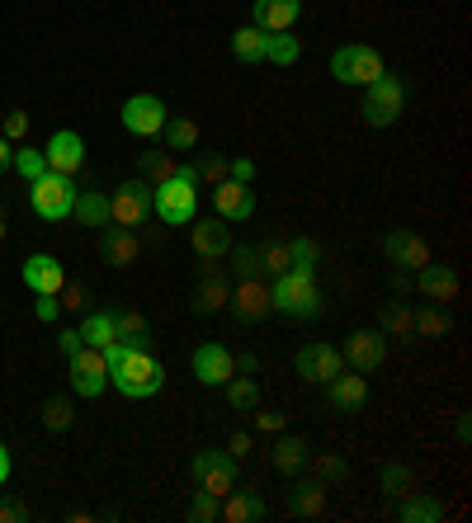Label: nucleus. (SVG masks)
Here are the masks:
<instances>
[{"label": "nucleus", "instance_id": "obj_43", "mask_svg": "<svg viewBox=\"0 0 472 523\" xmlns=\"http://www.w3.org/2000/svg\"><path fill=\"white\" fill-rule=\"evenodd\" d=\"M57 302H62L67 311H90L95 293H90V283H81V278H67V283L57 288Z\"/></svg>", "mask_w": 472, "mask_h": 523}, {"label": "nucleus", "instance_id": "obj_29", "mask_svg": "<svg viewBox=\"0 0 472 523\" xmlns=\"http://www.w3.org/2000/svg\"><path fill=\"white\" fill-rule=\"evenodd\" d=\"M71 217H76L81 227H104V222H109V198H104V189H76Z\"/></svg>", "mask_w": 472, "mask_h": 523}, {"label": "nucleus", "instance_id": "obj_46", "mask_svg": "<svg viewBox=\"0 0 472 523\" xmlns=\"http://www.w3.org/2000/svg\"><path fill=\"white\" fill-rule=\"evenodd\" d=\"M236 278H260V246H232L227 250Z\"/></svg>", "mask_w": 472, "mask_h": 523}, {"label": "nucleus", "instance_id": "obj_6", "mask_svg": "<svg viewBox=\"0 0 472 523\" xmlns=\"http://www.w3.org/2000/svg\"><path fill=\"white\" fill-rule=\"evenodd\" d=\"M29 203H34V213L43 222H67L71 217V203H76V184L71 175H43V180L29 184Z\"/></svg>", "mask_w": 472, "mask_h": 523}, {"label": "nucleus", "instance_id": "obj_36", "mask_svg": "<svg viewBox=\"0 0 472 523\" xmlns=\"http://www.w3.org/2000/svg\"><path fill=\"white\" fill-rule=\"evenodd\" d=\"M137 180H147V184H161V180H170L175 175V156H170L166 147L161 151H137Z\"/></svg>", "mask_w": 472, "mask_h": 523}, {"label": "nucleus", "instance_id": "obj_56", "mask_svg": "<svg viewBox=\"0 0 472 523\" xmlns=\"http://www.w3.org/2000/svg\"><path fill=\"white\" fill-rule=\"evenodd\" d=\"M236 373H241V377H260V359H255V354H236Z\"/></svg>", "mask_w": 472, "mask_h": 523}, {"label": "nucleus", "instance_id": "obj_27", "mask_svg": "<svg viewBox=\"0 0 472 523\" xmlns=\"http://www.w3.org/2000/svg\"><path fill=\"white\" fill-rule=\"evenodd\" d=\"M270 462H274V472L293 481V476L307 467V439H298V434H279L274 448H270Z\"/></svg>", "mask_w": 472, "mask_h": 523}, {"label": "nucleus", "instance_id": "obj_59", "mask_svg": "<svg viewBox=\"0 0 472 523\" xmlns=\"http://www.w3.org/2000/svg\"><path fill=\"white\" fill-rule=\"evenodd\" d=\"M0 241H5V217H0Z\"/></svg>", "mask_w": 472, "mask_h": 523}, {"label": "nucleus", "instance_id": "obj_40", "mask_svg": "<svg viewBox=\"0 0 472 523\" xmlns=\"http://www.w3.org/2000/svg\"><path fill=\"white\" fill-rule=\"evenodd\" d=\"M317 260H321V250H317L312 236L288 241V269H293V274H317Z\"/></svg>", "mask_w": 472, "mask_h": 523}, {"label": "nucleus", "instance_id": "obj_8", "mask_svg": "<svg viewBox=\"0 0 472 523\" xmlns=\"http://www.w3.org/2000/svg\"><path fill=\"white\" fill-rule=\"evenodd\" d=\"M189 476H194V486L208 495H227L236 486V458L232 453H218V448H208V453H199V458L189 462Z\"/></svg>", "mask_w": 472, "mask_h": 523}, {"label": "nucleus", "instance_id": "obj_2", "mask_svg": "<svg viewBox=\"0 0 472 523\" xmlns=\"http://www.w3.org/2000/svg\"><path fill=\"white\" fill-rule=\"evenodd\" d=\"M152 213L166 222V227H189L194 213H199V180L189 165H175V175L161 184H152Z\"/></svg>", "mask_w": 472, "mask_h": 523}, {"label": "nucleus", "instance_id": "obj_7", "mask_svg": "<svg viewBox=\"0 0 472 523\" xmlns=\"http://www.w3.org/2000/svg\"><path fill=\"white\" fill-rule=\"evenodd\" d=\"M152 217V184L147 180H123L109 194V222L118 227H142Z\"/></svg>", "mask_w": 472, "mask_h": 523}, {"label": "nucleus", "instance_id": "obj_44", "mask_svg": "<svg viewBox=\"0 0 472 523\" xmlns=\"http://www.w3.org/2000/svg\"><path fill=\"white\" fill-rule=\"evenodd\" d=\"M260 274H288V241H260Z\"/></svg>", "mask_w": 472, "mask_h": 523}, {"label": "nucleus", "instance_id": "obj_30", "mask_svg": "<svg viewBox=\"0 0 472 523\" xmlns=\"http://www.w3.org/2000/svg\"><path fill=\"white\" fill-rule=\"evenodd\" d=\"M439 519H444V505H439L435 495L411 491V495H402V505H397V523H439Z\"/></svg>", "mask_w": 472, "mask_h": 523}, {"label": "nucleus", "instance_id": "obj_3", "mask_svg": "<svg viewBox=\"0 0 472 523\" xmlns=\"http://www.w3.org/2000/svg\"><path fill=\"white\" fill-rule=\"evenodd\" d=\"M270 307L293 316V321H312L321 311V288H317V274H279L270 288Z\"/></svg>", "mask_w": 472, "mask_h": 523}, {"label": "nucleus", "instance_id": "obj_51", "mask_svg": "<svg viewBox=\"0 0 472 523\" xmlns=\"http://www.w3.org/2000/svg\"><path fill=\"white\" fill-rule=\"evenodd\" d=\"M227 180L251 184V180H255V161H246V156H236V161H227Z\"/></svg>", "mask_w": 472, "mask_h": 523}, {"label": "nucleus", "instance_id": "obj_34", "mask_svg": "<svg viewBox=\"0 0 472 523\" xmlns=\"http://www.w3.org/2000/svg\"><path fill=\"white\" fill-rule=\"evenodd\" d=\"M232 57H236V62H246V66L265 62V33L255 29V24L236 29V33H232Z\"/></svg>", "mask_w": 472, "mask_h": 523}, {"label": "nucleus", "instance_id": "obj_49", "mask_svg": "<svg viewBox=\"0 0 472 523\" xmlns=\"http://www.w3.org/2000/svg\"><path fill=\"white\" fill-rule=\"evenodd\" d=\"M5 142H24L29 137V114L24 109H15V114H5V132H0Z\"/></svg>", "mask_w": 472, "mask_h": 523}, {"label": "nucleus", "instance_id": "obj_45", "mask_svg": "<svg viewBox=\"0 0 472 523\" xmlns=\"http://www.w3.org/2000/svg\"><path fill=\"white\" fill-rule=\"evenodd\" d=\"M10 165L24 175V184H34V180H43V175H48V161H43V151H34V147H19Z\"/></svg>", "mask_w": 472, "mask_h": 523}, {"label": "nucleus", "instance_id": "obj_31", "mask_svg": "<svg viewBox=\"0 0 472 523\" xmlns=\"http://www.w3.org/2000/svg\"><path fill=\"white\" fill-rule=\"evenodd\" d=\"M118 340L128 349H152V321L142 311H118Z\"/></svg>", "mask_w": 472, "mask_h": 523}, {"label": "nucleus", "instance_id": "obj_12", "mask_svg": "<svg viewBox=\"0 0 472 523\" xmlns=\"http://www.w3.org/2000/svg\"><path fill=\"white\" fill-rule=\"evenodd\" d=\"M293 368H298V377L303 382H317V387H326L331 377L345 368V354L340 349H331V344H303L298 349V359H293Z\"/></svg>", "mask_w": 472, "mask_h": 523}, {"label": "nucleus", "instance_id": "obj_50", "mask_svg": "<svg viewBox=\"0 0 472 523\" xmlns=\"http://www.w3.org/2000/svg\"><path fill=\"white\" fill-rule=\"evenodd\" d=\"M251 448H255V439L246 429H232V434H227V453H232V458H246Z\"/></svg>", "mask_w": 472, "mask_h": 523}, {"label": "nucleus", "instance_id": "obj_1", "mask_svg": "<svg viewBox=\"0 0 472 523\" xmlns=\"http://www.w3.org/2000/svg\"><path fill=\"white\" fill-rule=\"evenodd\" d=\"M104 363H109V382H114L123 396H156L166 387V363L152 359V349H128L123 340L104 344Z\"/></svg>", "mask_w": 472, "mask_h": 523}, {"label": "nucleus", "instance_id": "obj_24", "mask_svg": "<svg viewBox=\"0 0 472 523\" xmlns=\"http://www.w3.org/2000/svg\"><path fill=\"white\" fill-rule=\"evenodd\" d=\"M227 297H232V288H227V278H222V264L203 260V278H199V288H194V311H222Z\"/></svg>", "mask_w": 472, "mask_h": 523}, {"label": "nucleus", "instance_id": "obj_47", "mask_svg": "<svg viewBox=\"0 0 472 523\" xmlns=\"http://www.w3.org/2000/svg\"><path fill=\"white\" fill-rule=\"evenodd\" d=\"M189 170H194V180L199 184H222L227 180V161H222V156H194Z\"/></svg>", "mask_w": 472, "mask_h": 523}, {"label": "nucleus", "instance_id": "obj_15", "mask_svg": "<svg viewBox=\"0 0 472 523\" xmlns=\"http://www.w3.org/2000/svg\"><path fill=\"white\" fill-rule=\"evenodd\" d=\"M213 213L222 222H251L255 217V189L241 180H222L213 184Z\"/></svg>", "mask_w": 472, "mask_h": 523}, {"label": "nucleus", "instance_id": "obj_57", "mask_svg": "<svg viewBox=\"0 0 472 523\" xmlns=\"http://www.w3.org/2000/svg\"><path fill=\"white\" fill-rule=\"evenodd\" d=\"M10 161H15V142H5V137H0V175L10 170Z\"/></svg>", "mask_w": 472, "mask_h": 523}, {"label": "nucleus", "instance_id": "obj_16", "mask_svg": "<svg viewBox=\"0 0 472 523\" xmlns=\"http://www.w3.org/2000/svg\"><path fill=\"white\" fill-rule=\"evenodd\" d=\"M194 377L203 387H222L227 377H236V354L227 344H199L194 349Z\"/></svg>", "mask_w": 472, "mask_h": 523}, {"label": "nucleus", "instance_id": "obj_13", "mask_svg": "<svg viewBox=\"0 0 472 523\" xmlns=\"http://www.w3.org/2000/svg\"><path fill=\"white\" fill-rule=\"evenodd\" d=\"M326 401H331L336 415H354V410H364V401H369V373L340 368V373L326 382Z\"/></svg>", "mask_w": 472, "mask_h": 523}, {"label": "nucleus", "instance_id": "obj_41", "mask_svg": "<svg viewBox=\"0 0 472 523\" xmlns=\"http://www.w3.org/2000/svg\"><path fill=\"white\" fill-rule=\"evenodd\" d=\"M307 467H312V476H317L321 486H340V481L350 476L345 458H336V453H321V458H307Z\"/></svg>", "mask_w": 472, "mask_h": 523}, {"label": "nucleus", "instance_id": "obj_33", "mask_svg": "<svg viewBox=\"0 0 472 523\" xmlns=\"http://www.w3.org/2000/svg\"><path fill=\"white\" fill-rule=\"evenodd\" d=\"M161 137H166V151H194L199 147V123H194V118H166V128H161Z\"/></svg>", "mask_w": 472, "mask_h": 523}, {"label": "nucleus", "instance_id": "obj_37", "mask_svg": "<svg viewBox=\"0 0 472 523\" xmlns=\"http://www.w3.org/2000/svg\"><path fill=\"white\" fill-rule=\"evenodd\" d=\"M449 330H454V321H449V311L439 307V302L416 311V335H421V340H444Z\"/></svg>", "mask_w": 472, "mask_h": 523}, {"label": "nucleus", "instance_id": "obj_26", "mask_svg": "<svg viewBox=\"0 0 472 523\" xmlns=\"http://www.w3.org/2000/svg\"><path fill=\"white\" fill-rule=\"evenodd\" d=\"M218 519L222 523H255V519H265V500H260V491H241V486H232V491L222 495Z\"/></svg>", "mask_w": 472, "mask_h": 523}, {"label": "nucleus", "instance_id": "obj_38", "mask_svg": "<svg viewBox=\"0 0 472 523\" xmlns=\"http://www.w3.org/2000/svg\"><path fill=\"white\" fill-rule=\"evenodd\" d=\"M298 57H303V43H298L293 33H265V62L293 66Z\"/></svg>", "mask_w": 472, "mask_h": 523}, {"label": "nucleus", "instance_id": "obj_10", "mask_svg": "<svg viewBox=\"0 0 472 523\" xmlns=\"http://www.w3.org/2000/svg\"><path fill=\"white\" fill-rule=\"evenodd\" d=\"M71 392L76 396H100L104 382H109V363H104V349H90L81 344L76 354H71Z\"/></svg>", "mask_w": 472, "mask_h": 523}, {"label": "nucleus", "instance_id": "obj_39", "mask_svg": "<svg viewBox=\"0 0 472 523\" xmlns=\"http://www.w3.org/2000/svg\"><path fill=\"white\" fill-rule=\"evenodd\" d=\"M378 486L392 495V500H402V495L416 491V472L406 467V462H388L383 472H378Z\"/></svg>", "mask_w": 472, "mask_h": 523}, {"label": "nucleus", "instance_id": "obj_19", "mask_svg": "<svg viewBox=\"0 0 472 523\" xmlns=\"http://www.w3.org/2000/svg\"><path fill=\"white\" fill-rule=\"evenodd\" d=\"M100 260L114 264V269H128L137 260V231L133 227H118V222H104L100 227Z\"/></svg>", "mask_w": 472, "mask_h": 523}, {"label": "nucleus", "instance_id": "obj_35", "mask_svg": "<svg viewBox=\"0 0 472 523\" xmlns=\"http://www.w3.org/2000/svg\"><path fill=\"white\" fill-rule=\"evenodd\" d=\"M383 335H388V340H406V335H416V311L406 307V302H388V307H383Z\"/></svg>", "mask_w": 472, "mask_h": 523}, {"label": "nucleus", "instance_id": "obj_4", "mask_svg": "<svg viewBox=\"0 0 472 523\" xmlns=\"http://www.w3.org/2000/svg\"><path fill=\"white\" fill-rule=\"evenodd\" d=\"M359 114H364L369 128H392V123L406 114V85L383 71L373 85H364V104H359Z\"/></svg>", "mask_w": 472, "mask_h": 523}, {"label": "nucleus", "instance_id": "obj_32", "mask_svg": "<svg viewBox=\"0 0 472 523\" xmlns=\"http://www.w3.org/2000/svg\"><path fill=\"white\" fill-rule=\"evenodd\" d=\"M222 387H227V406L236 410V415H251L255 406H260V382H255V377H227V382H222Z\"/></svg>", "mask_w": 472, "mask_h": 523}, {"label": "nucleus", "instance_id": "obj_21", "mask_svg": "<svg viewBox=\"0 0 472 523\" xmlns=\"http://www.w3.org/2000/svg\"><path fill=\"white\" fill-rule=\"evenodd\" d=\"M227 307L236 311V321H260V316H270V288L260 283V278H241L227 297Z\"/></svg>", "mask_w": 472, "mask_h": 523}, {"label": "nucleus", "instance_id": "obj_5", "mask_svg": "<svg viewBox=\"0 0 472 523\" xmlns=\"http://www.w3.org/2000/svg\"><path fill=\"white\" fill-rule=\"evenodd\" d=\"M383 71H388V62H383V52L369 48V43H345V48H336V57H331V76H336L340 85H373Z\"/></svg>", "mask_w": 472, "mask_h": 523}, {"label": "nucleus", "instance_id": "obj_42", "mask_svg": "<svg viewBox=\"0 0 472 523\" xmlns=\"http://www.w3.org/2000/svg\"><path fill=\"white\" fill-rule=\"evenodd\" d=\"M71 420H76V410H71L67 396H48V401H43V425H48L52 434L71 429Z\"/></svg>", "mask_w": 472, "mask_h": 523}, {"label": "nucleus", "instance_id": "obj_23", "mask_svg": "<svg viewBox=\"0 0 472 523\" xmlns=\"http://www.w3.org/2000/svg\"><path fill=\"white\" fill-rule=\"evenodd\" d=\"M326 491H331V486H321L317 476L293 481V491H288V514H293V519H321V514H326Z\"/></svg>", "mask_w": 472, "mask_h": 523}, {"label": "nucleus", "instance_id": "obj_55", "mask_svg": "<svg viewBox=\"0 0 472 523\" xmlns=\"http://www.w3.org/2000/svg\"><path fill=\"white\" fill-rule=\"evenodd\" d=\"M81 330H62V335H57V349H62V354H67V359H71V354H76V349H81Z\"/></svg>", "mask_w": 472, "mask_h": 523}, {"label": "nucleus", "instance_id": "obj_11", "mask_svg": "<svg viewBox=\"0 0 472 523\" xmlns=\"http://www.w3.org/2000/svg\"><path fill=\"white\" fill-rule=\"evenodd\" d=\"M43 161H48V170L52 175H81L85 170V137L81 132H71V128H62V132H52V142L43 147Z\"/></svg>", "mask_w": 472, "mask_h": 523}, {"label": "nucleus", "instance_id": "obj_14", "mask_svg": "<svg viewBox=\"0 0 472 523\" xmlns=\"http://www.w3.org/2000/svg\"><path fill=\"white\" fill-rule=\"evenodd\" d=\"M340 354H345V368H354V373H373L378 363L388 359V335H383V330H354Z\"/></svg>", "mask_w": 472, "mask_h": 523}, {"label": "nucleus", "instance_id": "obj_52", "mask_svg": "<svg viewBox=\"0 0 472 523\" xmlns=\"http://www.w3.org/2000/svg\"><path fill=\"white\" fill-rule=\"evenodd\" d=\"M255 429H260V434H284V415H279V410H260V415H255Z\"/></svg>", "mask_w": 472, "mask_h": 523}, {"label": "nucleus", "instance_id": "obj_53", "mask_svg": "<svg viewBox=\"0 0 472 523\" xmlns=\"http://www.w3.org/2000/svg\"><path fill=\"white\" fill-rule=\"evenodd\" d=\"M24 519H29V509L19 500H0V523H24Z\"/></svg>", "mask_w": 472, "mask_h": 523}, {"label": "nucleus", "instance_id": "obj_54", "mask_svg": "<svg viewBox=\"0 0 472 523\" xmlns=\"http://www.w3.org/2000/svg\"><path fill=\"white\" fill-rule=\"evenodd\" d=\"M38 321H57V311H62V302L57 297H48V293H38Z\"/></svg>", "mask_w": 472, "mask_h": 523}, {"label": "nucleus", "instance_id": "obj_28", "mask_svg": "<svg viewBox=\"0 0 472 523\" xmlns=\"http://www.w3.org/2000/svg\"><path fill=\"white\" fill-rule=\"evenodd\" d=\"M81 340L90 344V349H104V344H114L118 340V311H85V321H81Z\"/></svg>", "mask_w": 472, "mask_h": 523}, {"label": "nucleus", "instance_id": "obj_18", "mask_svg": "<svg viewBox=\"0 0 472 523\" xmlns=\"http://www.w3.org/2000/svg\"><path fill=\"white\" fill-rule=\"evenodd\" d=\"M19 278H24V288H29V293L57 297V288L67 283V269H62V260H57V255H29V260H24V269H19Z\"/></svg>", "mask_w": 472, "mask_h": 523}, {"label": "nucleus", "instance_id": "obj_20", "mask_svg": "<svg viewBox=\"0 0 472 523\" xmlns=\"http://www.w3.org/2000/svg\"><path fill=\"white\" fill-rule=\"evenodd\" d=\"M194 227V255L199 260H227V250H232V231L222 227V217H199V222H189Z\"/></svg>", "mask_w": 472, "mask_h": 523}, {"label": "nucleus", "instance_id": "obj_48", "mask_svg": "<svg viewBox=\"0 0 472 523\" xmlns=\"http://www.w3.org/2000/svg\"><path fill=\"white\" fill-rule=\"evenodd\" d=\"M218 505H222L218 495L199 491V495H194V505H189V519H194V523H213V519H218Z\"/></svg>", "mask_w": 472, "mask_h": 523}, {"label": "nucleus", "instance_id": "obj_22", "mask_svg": "<svg viewBox=\"0 0 472 523\" xmlns=\"http://www.w3.org/2000/svg\"><path fill=\"white\" fill-rule=\"evenodd\" d=\"M303 15V0H255V29L260 33H293Z\"/></svg>", "mask_w": 472, "mask_h": 523}, {"label": "nucleus", "instance_id": "obj_9", "mask_svg": "<svg viewBox=\"0 0 472 523\" xmlns=\"http://www.w3.org/2000/svg\"><path fill=\"white\" fill-rule=\"evenodd\" d=\"M118 118H123V128L133 132V137H161V128H166V104L156 95H133L123 99V109H118Z\"/></svg>", "mask_w": 472, "mask_h": 523}, {"label": "nucleus", "instance_id": "obj_17", "mask_svg": "<svg viewBox=\"0 0 472 523\" xmlns=\"http://www.w3.org/2000/svg\"><path fill=\"white\" fill-rule=\"evenodd\" d=\"M383 250H388V260L397 264V269H406V274H416V269L430 264V246H425V236H416V231H406V227L388 231Z\"/></svg>", "mask_w": 472, "mask_h": 523}, {"label": "nucleus", "instance_id": "obj_58", "mask_svg": "<svg viewBox=\"0 0 472 523\" xmlns=\"http://www.w3.org/2000/svg\"><path fill=\"white\" fill-rule=\"evenodd\" d=\"M5 481H10V448L0 443V486H5Z\"/></svg>", "mask_w": 472, "mask_h": 523}, {"label": "nucleus", "instance_id": "obj_25", "mask_svg": "<svg viewBox=\"0 0 472 523\" xmlns=\"http://www.w3.org/2000/svg\"><path fill=\"white\" fill-rule=\"evenodd\" d=\"M411 288H421L430 302H454L458 297V274L449 269V264H425V269H416V283Z\"/></svg>", "mask_w": 472, "mask_h": 523}]
</instances>
